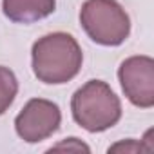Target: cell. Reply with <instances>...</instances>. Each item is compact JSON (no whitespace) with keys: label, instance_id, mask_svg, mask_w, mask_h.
<instances>
[{"label":"cell","instance_id":"6da1fadb","mask_svg":"<svg viewBox=\"0 0 154 154\" xmlns=\"http://www.w3.org/2000/svg\"><path fill=\"white\" fill-rule=\"evenodd\" d=\"M33 72L51 85L71 82L82 69L84 54L76 38L67 33H51L33 44Z\"/></svg>","mask_w":154,"mask_h":154},{"label":"cell","instance_id":"7a4b0ae2","mask_svg":"<svg viewBox=\"0 0 154 154\" xmlns=\"http://www.w3.org/2000/svg\"><path fill=\"white\" fill-rule=\"evenodd\" d=\"M72 118L87 132H103L122 118V103L114 91L102 80H89L72 94Z\"/></svg>","mask_w":154,"mask_h":154},{"label":"cell","instance_id":"3957f363","mask_svg":"<svg viewBox=\"0 0 154 154\" xmlns=\"http://www.w3.org/2000/svg\"><path fill=\"white\" fill-rule=\"evenodd\" d=\"M80 24L87 36L107 47L123 44L131 33V18L116 0H87L80 9Z\"/></svg>","mask_w":154,"mask_h":154},{"label":"cell","instance_id":"277c9868","mask_svg":"<svg viewBox=\"0 0 154 154\" xmlns=\"http://www.w3.org/2000/svg\"><path fill=\"white\" fill-rule=\"evenodd\" d=\"M62 123L60 107L44 98L29 100L15 118L17 134L27 143H38L53 136Z\"/></svg>","mask_w":154,"mask_h":154},{"label":"cell","instance_id":"5b68a950","mask_svg":"<svg viewBox=\"0 0 154 154\" xmlns=\"http://www.w3.org/2000/svg\"><path fill=\"white\" fill-rule=\"evenodd\" d=\"M118 78L127 100L141 109L154 105V60L150 56H131L122 62Z\"/></svg>","mask_w":154,"mask_h":154},{"label":"cell","instance_id":"8992f818","mask_svg":"<svg viewBox=\"0 0 154 154\" xmlns=\"http://www.w3.org/2000/svg\"><path fill=\"white\" fill-rule=\"evenodd\" d=\"M56 0H2L4 15L15 24H33L54 13Z\"/></svg>","mask_w":154,"mask_h":154},{"label":"cell","instance_id":"52a82bcc","mask_svg":"<svg viewBox=\"0 0 154 154\" xmlns=\"http://www.w3.org/2000/svg\"><path fill=\"white\" fill-rule=\"evenodd\" d=\"M17 93H18V80L15 72L4 65H0V116L11 107Z\"/></svg>","mask_w":154,"mask_h":154},{"label":"cell","instance_id":"ba28073f","mask_svg":"<svg viewBox=\"0 0 154 154\" xmlns=\"http://www.w3.org/2000/svg\"><path fill=\"white\" fill-rule=\"evenodd\" d=\"M109 152H149V149L145 147L143 141H138V140H123V141H118L114 145H111L107 149Z\"/></svg>","mask_w":154,"mask_h":154},{"label":"cell","instance_id":"9c48e42d","mask_svg":"<svg viewBox=\"0 0 154 154\" xmlns=\"http://www.w3.org/2000/svg\"><path fill=\"white\" fill-rule=\"evenodd\" d=\"M53 150H72V152H91V147L89 145H85L82 140H78V138H67V140H63V141H60V143H56V145H53L51 149H49V152H53Z\"/></svg>","mask_w":154,"mask_h":154}]
</instances>
